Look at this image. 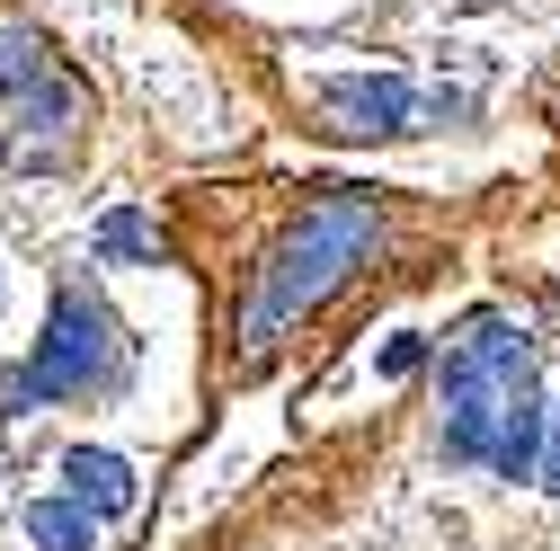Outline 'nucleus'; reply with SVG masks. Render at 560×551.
Returning <instances> with one entry per match:
<instances>
[{
	"mask_svg": "<svg viewBox=\"0 0 560 551\" xmlns=\"http://www.w3.org/2000/svg\"><path fill=\"white\" fill-rule=\"evenodd\" d=\"M62 480H72V499H81L98 525L133 507V462L107 454V445H72V454H62Z\"/></svg>",
	"mask_w": 560,
	"mask_h": 551,
	"instance_id": "nucleus-5",
	"label": "nucleus"
},
{
	"mask_svg": "<svg viewBox=\"0 0 560 551\" xmlns=\"http://www.w3.org/2000/svg\"><path fill=\"white\" fill-rule=\"evenodd\" d=\"M98 249H107V258H161V241H152L143 214H107V223H98Z\"/></svg>",
	"mask_w": 560,
	"mask_h": 551,
	"instance_id": "nucleus-8",
	"label": "nucleus"
},
{
	"mask_svg": "<svg viewBox=\"0 0 560 551\" xmlns=\"http://www.w3.org/2000/svg\"><path fill=\"white\" fill-rule=\"evenodd\" d=\"M516 400H534V338L480 312L445 348V462H489Z\"/></svg>",
	"mask_w": 560,
	"mask_h": 551,
	"instance_id": "nucleus-3",
	"label": "nucleus"
},
{
	"mask_svg": "<svg viewBox=\"0 0 560 551\" xmlns=\"http://www.w3.org/2000/svg\"><path fill=\"white\" fill-rule=\"evenodd\" d=\"M45 72H54L45 36H36V27H0V98H27Z\"/></svg>",
	"mask_w": 560,
	"mask_h": 551,
	"instance_id": "nucleus-7",
	"label": "nucleus"
},
{
	"mask_svg": "<svg viewBox=\"0 0 560 551\" xmlns=\"http://www.w3.org/2000/svg\"><path fill=\"white\" fill-rule=\"evenodd\" d=\"M534 480H542V490H560V409L542 419V462H534Z\"/></svg>",
	"mask_w": 560,
	"mask_h": 551,
	"instance_id": "nucleus-10",
	"label": "nucleus"
},
{
	"mask_svg": "<svg viewBox=\"0 0 560 551\" xmlns=\"http://www.w3.org/2000/svg\"><path fill=\"white\" fill-rule=\"evenodd\" d=\"M27 542L36 551H98V516L81 499H36L27 507Z\"/></svg>",
	"mask_w": 560,
	"mask_h": 551,
	"instance_id": "nucleus-6",
	"label": "nucleus"
},
{
	"mask_svg": "<svg viewBox=\"0 0 560 551\" xmlns=\"http://www.w3.org/2000/svg\"><path fill=\"white\" fill-rule=\"evenodd\" d=\"M133 365V338L116 329V312L81 285V276H62L54 285V312H45V338H36V356L0 374V409H54V400H98L116 391Z\"/></svg>",
	"mask_w": 560,
	"mask_h": 551,
	"instance_id": "nucleus-2",
	"label": "nucleus"
},
{
	"mask_svg": "<svg viewBox=\"0 0 560 551\" xmlns=\"http://www.w3.org/2000/svg\"><path fill=\"white\" fill-rule=\"evenodd\" d=\"M383 249V196L374 187H312L285 232L267 241V258L249 267V294H241V356L267 365L285 338Z\"/></svg>",
	"mask_w": 560,
	"mask_h": 551,
	"instance_id": "nucleus-1",
	"label": "nucleus"
},
{
	"mask_svg": "<svg viewBox=\"0 0 560 551\" xmlns=\"http://www.w3.org/2000/svg\"><path fill=\"white\" fill-rule=\"evenodd\" d=\"M320 107L347 116L338 133H409L418 90H409L400 72H338V81H320Z\"/></svg>",
	"mask_w": 560,
	"mask_h": 551,
	"instance_id": "nucleus-4",
	"label": "nucleus"
},
{
	"mask_svg": "<svg viewBox=\"0 0 560 551\" xmlns=\"http://www.w3.org/2000/svg\"><path fill=\"white\" fill-rule=\"evenodd\" d=\"M418 365H428V338H392V348H383V374H392V383L418 374Z\"/></svg>",
	"mask_w": 560,
	"mask_h": 551,
	"instance_id": "nucleus-9",
	"label": "nucleus"
}]
</instances>
